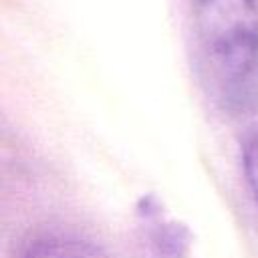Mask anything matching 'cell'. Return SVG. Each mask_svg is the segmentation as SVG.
<instances>
[{
  "instance_id": "cell-4",
  "label": "cell",
  "mask_w": 258,
  "mask_h": 258,
  "mask_svg": "<svg viewBox=\"0 0 258 258\" xmlns=\"http://www.w3.org/2000/svg\"><path fill=\"white\" fill-rule=\"evenodd\" d=\"M240 165L244 173V181L248 185V191L258 208V127L252 129L240 147Z\"/></svg>"
},
{
  "instance_id": "cell-1",
  "label": "cell",
  "mask_w": 258,
  "mask_h": 258,
  "mask_svg": "<svg viewBox=\"0 0 258 258\" xmlns=\"http://www.w3.org/2000/svg\"><path fill=\"white\" fill-rule=\"evenodd\" d=\"M191 12L218 97L244 107L258 95V0H191Z\"/></svg>"
},
{
  "instance_id": "cell-2",
  "label": "cell",
  "mask_w": 258,
  "mask_h": 258,
  "mask_svg": "<svg viewBox=\"0 0 258 258\" xmlns=\"http://www.w3.org/2000/svg\"><path fill=\"white\" fill-rule=\"evenodd\" d=\"M135 214L141 244L149 258H196L194 232L157 196H141Z\"/></svg>"
},
{
  "instance_id": "cell-3",
  "label": "cell",
  "mask_w": 258,
  "mask_h": 258,
  "mask_svg": "<svg viewBox=\"0 0 258 258\" xmlns=\"http://www.w3.org/2000/svg\"><path fill=\"white\" fill-rule=\"evenodd\" d=\"M20 258H117L103 244L71 230L34 232L20 250Z\"/></svg>"
}]
</instances>
